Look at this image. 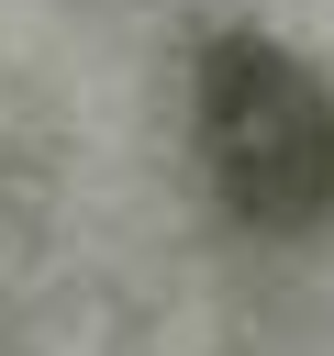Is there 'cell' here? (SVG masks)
<instances>
[{
  "label": "cell",
  "mask_w": 334,
  "mask_h": 356,
  "mask_svg": "<svg viewBox=\"0 0 334 356\" xmlns=\"http://www.w3.org/2000/svg\"><path fill=\"white\" fill-rule=\"evenodd\" d=\"M189 122L234 222L301 234L334 211V89L278 33H212L189 67Z\"/></svg>",
  "instance_id": "obj_1"
}]
</instances>
